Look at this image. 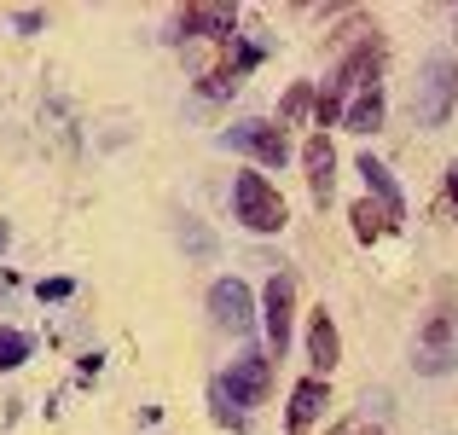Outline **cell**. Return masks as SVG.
Segmentation results:
<instances>
[{
    "instance_id": "cell-21",
    "label": "cell",
    "mask_w": 458,
    "mask_h": 435,
    "mask_svg": "<svg viewBox=\"0 0 458 435\" xmlns=\"http://www.w3.org/2000/svg\"><path fill=\"white\" fill-rule=\"evenodd\" d=\"M41 296H47V302H64V296H70V279H47Z\"/></svg>"
},
{
    "instance_id": "cell-6",
    "label": "cell",
    "mask_w": 458,
    "mask_h": 435,
    "mask_svg": "<svg viewBox=\"0 0 458 435\" xmlns=\"http://www.w3.org/2000/svg\"><path fill=\"white\" fill-rule=\"evenodd\" d=\"M377 70H383V47H377V35H366V41H360L354 53H348L343 64L331 70L325 93H331V99L343 105V93H366V88H377Z\"/></svg>"
},
{
    "instance_id": "cell-4",
    "label": "cell",
    "mask_w": 458,
    "mask_h": 435,
    "mask_svg": "<svg viewBox=\"0 0 458 435\" xmlns=\"http://www.w3.org/2000/svg\"><path fill=\"white\" fill-rule=\"evenodd\" d=\"M453 360H458V308L441 302V308L429 313V325L418 331V343H412V366L424 371V378H441V371H453Z\"/></svg>"
},
{
    "instance_id": "cell-5",
    "label": "cell",
    "mask_w": 458,
    "mask_h": 435,
    "mask_svg": "<svg viewBox=\"0 0 458 435\" xmlns=\"http://www.w3.org/2000/svg\"><path fill=\"white\" fill-rule=\"evenodd\" d=\"M221 145H226V151H244L250 163H261V168H284V163H291V140H284V128L279 123H256V116H250V123H233L221 134Z\"/></svg>"
},
{
    "instance_id": "cell-10",
    "label": "cell",
    "mask_w": 458,
    "mask_h": 435,
    "mask_svg": "<svg viewBox=\"0 0 458 435\" xmlns=\"http://www.w3.org/2000/svg\"><path fill=\"white\" fill-rule=\"evenodd\" d=\"M238 30V12L233 6H186L174 18V41H186V35H209V41H233Z\"/></svg>"
},
{
    "instance_id": "cell-20",
    "label": "cell",
    "mask_w": 458,
    "mask_h": 435,
    "mask_svg": "<svg viewBox=\"0 0 458 435\" xmlns=\"http://www.w3.org/2000/svg\"><path fill=\"white\" fill-rule=\"evenodd\" d=\"M308 105H313V93H308V81H296V88H291V93H284V123H291V116H302V111H308Z\"/></svg>"
},
{
    "instance_id": "cell-2",
    "label": "cell",
    "mask_w": 458,
    "mask_h": 435,
    "mask_svg": "<svg viewBox=\"0 0 458 435\" xmlns=\"http://www.w3.org/2000/svg\"><path fill=\"white\" fill-rule=\"evenodd\" d=\"M458 105V58L453 53H429L418 64V81H412V116L418 128H441Z\"/></svg>"
},
{
    "instance_id": "cell-14",
    "label": "cell",
    "mask_w": 458,
    "mask_h": 435,
    "mask_svg": "<svg viewBox=\"0 0 458 435\" xmlns=\"http://www.w3.org/2000/svg\"><path fill=\"white\" fill-rule=\"evenodd\" d=\"M348 221H354V238H360V244H377V238L401 233L406 215H394L389 203H377V198H360L354 209H348Z\"/></svg>"
},
{
    "instance_id": "cell-9",
    "label": "cell",
    "mask_w": 458,
    "mask_h": 435,
    "mask_svg": "<svg viewBox=\"0 0 458 435\" xmlns=\"http://www.w3.org/2000/svg\"><path fill=\"white\" fill-rule=\"evenodd\" d=\"M302 168H308V192H313V203H331L336 198V145L325 140V134H313L302 145Z\"/></svg>"
},
{
    "instance_id": "cell-11",
    "label": "cell",
    "mask_w": 458,
    "mask_h": 435,
    "mask_svg": "<svg viewBox=\"0 0 458 435\" xmlns=\"http://www.w3.org/2000/svg\"><path fill=\"white\" fill-rule=\"evenodd\" d=\"M308 360H313V378H331L343 366V337H336V320L325 308L308 320Z\"/></svg>"
},
{
    "instance_id": "cell-16",
    "label": "cell",
    "mask_w": 458,
    "mask_h": 435,
    "mask_svg": "<svg viewBox=\"0 0 458 435\" xmlns=\"http://www.w3.org/2000/svg\"><path fill=\"white\" fill-rule=\"evenodd\" d=\"M343 128H354V134H377V128H383V88L360 93V99L343 111Z\"/></svg>"
},
{
    "instance_id": "cell-3",
    "label": "cell",
    "mask_w": 458,
    "mask_h": 435,
    "mask_svg": "<svg viewBox=\"0 0 458 435\" xmlns=\"http://www.w3.org/2000/svg\"><path fill=\"white\" fill-rule=\"evenodd\" d=\"M233 209L250 233H279V226L291 221V209H284V198L273 192L267 175H238L233 180Z\"/></svg>"
},
{
    "instance_id": "cell-8",
    "label": "cell",
    "mask_w": 458,
    "mask_h": 435,
    "mask_svg": "<svg viewBox=\"0 0 458 435\" xmlns=\"http://www.w3.org/2000/svg\"><path fill=\"white\" fill-rule=\"evenodd\" d=\"M209 313H215V325H221V331L244 337L250 325H256V302H250V285H244V279H215V285H209Z\"/></svg>"
},
{
    "instance_id": "cell-12",
    "label": "cell",
    "mask_w": 458,
    "mask_h": 435,
    "mask_svg": "<svg viewBox=\"0 0 458 435\" xmlns=\"http://www.w3.org/2000/svg\"><path fill=\"white\" fill-rule=\"evenodd\" d=\"M331 406V389H325V378H302L291 389V413H284V430L291 435H308L313 424H319V413Z\"/></svg>"
},
{
    "instance_id": "cell-23",
    "label": "cell",
    "mask_w": 458,
    "mask_h": 435,
    "mask_svg": "<svg viewBox=\"0 0 458 435\" xmlns=\"http://www.w3.org/2000/svg\"><path fill=\"white\" fill-rule=\"evenodd\" d=\"M366 435H383V430H366Z\"/></svg>"
},
{
    "instance_id": "cell-1",
    "label": "cell",
    "mask_w": 458,
    "mask_h": 435,
    "mask_svg": "<svg viewBox=\"0 0 458 435\" xmlns=\"http://www.w3.org/2000/svg\"><path fill=\"white\" fill-rule=\"evenodd\" d=\"M273 366H279L273 354L244 348V354L226 366V378L215 383V406H221V418H238V413H250V406H261V395L273 389Z\"/></svg>"
},
{
    "instance_id": "cell-17",
    "label": "cell",
    "mask_w": 458,
    "mask_h": 435,
    "mask_svg": "<svg viewBox=\"0 0 458 435\" xmlns=\"http://www.w3.org/2000/svg\"><path fill=\"white\" fill-rule=\"evenodd\" d=\"M23 360H30V337L12 331V325H0V371H18Z\"/></svg>"
},
{
    "instance_id": "cell-22",
    "label": "cell",
    "mask_w": 458,
    "mask_h": 435,
    "mask_svg": "<svg viewBox=\"0 0 458 435\" xmlns=\"http://www.w3.org/2000/svg\"><path fill=\"white\" fill-rule=\"evenodd\" d=\"M6 244H12V226H6V221H0V250H6Z\"/></svg>"
},
{
    "instance_id": "cell-15",
    "label": "cell",
    "mask_w": 458,
    "mask_h": 435,
    "mask_svg": "<svg viewBox=\"0 0 458 435\" xmlns=\"http://www.w3.org/2000/svg\"><path fill=\"white\" fill-rule=\"evenodd\" d=\"M360 180L371 186V198H377V203H389L394 215H406V198H401V186L389 180V168H383L377 157H366V151H360Z\"/></svg>"
},
{
    "instance_id": "cell-13",
    "label": "cell",
    "mask_w": 458,
    "mask_h": 435,
    "mask_svg": "<svg viewBox=\"0 0 458 435\" xmlns=\"http://www.w3.org/2000/svg\"><path fill=\"white\" fill-rule=\"evenodd\" d=\"M226 47H233V53H226L221 64L209 70V76H203V93H209V99H221V93H233V88H238V76H244L250 64H261V47L238 41V35H233V41H226Z\"/></svg>"
},
{
    "instance_id": "cell-18",
    "label": "cell",
    "mask_w": 458,
    "mask_h": 435,
    "mask_svg": "<svg viewBox=\"0 0 458 435\" xmlns=\"http://www.w3.org/2000/svg\"><path fill=\"white\" fill-rule=\"evenodd\" d=\"M458 215V163L447 168V180H441V198L429 203V221H453Z\"/></svg>"
},
{
    "instance_id": "cell-7",
    "label": "cell",
    "mask_w": 458,
    "mask_h": 435,
    "mask_svg": "<svg viewBox=\"0 0 458 435\" xmlns=\"http://www.w3.org/2000/svg\"><path fill=\"white\" fill-rule=\"evenodd\" d=\"M291 308H296V279L291 273H273L267 296H261V331H267L273 360H284V343H291Z\"/></svg>"
},
{
    "instance_id": "cell-19",
    "label": "cell",
    "mask_w": 458,
    "mask_h": 435,
    "mask_svg": "<svg viewBox=\"0 0 458 435\" xmlns=\"http://www.w3.org/2000/svg\"><path fill=\"white\" fill-rule=\"evenodd\" d=\"M180 238H186L191 256H209V250H215V238L203 233V221H191V215H180Z\"/></svg>"
}]
</instances>
